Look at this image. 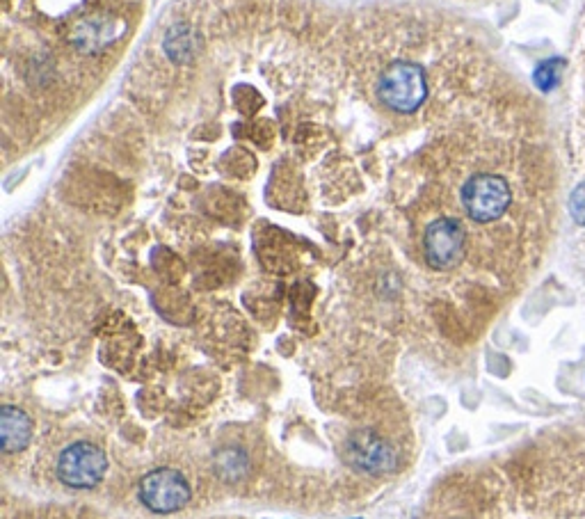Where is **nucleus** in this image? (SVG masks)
Returning <instances> with one entry per match:
<instances>
[{
    "label": "nucleus",
    "mask_w": 585,
    "mask_h": 519,
    "mask_svg": "<svg viewBox=\"0 0 585 519\" xmlns=\"http://www.w3.org/2000/svg\"><path fill=\"white\" fill-rule=\"evenodd\" d=\"M32 437V421L28 414L19 410V407L7 405L0 414V439H3V449L7 453L23 451L30 444Z\"/></svg>",
    "instance_id": "nucleus-7"
},
{
    "label": "nucleus",
    "mask_w": 585,
    "mask_h": 519,
    "mask_svg": "<svg viewBox=\"0 0 585 519\" xmlns=\"http://www.w3.org/2000/svg\"><path fill=\"white\" fill-rule=\"evenodd\" d=\"M348 460L355 469L366 471V474H384L398 462L396 451L382 437L366 433V430H359L348 439Z\"/></svg>",
    "instance_id": "nucleus-6"
},
{
    "label": "nucleus",
    "mask_w": 585,
    "mask_h": 519,
    "mask_svg": "<svg viewBox=\"0 0 585 519\" xmlns=\"http://www.w3.org/2000/svg\"><path fill=\"white\" fill-rule=\"evenodd\" d=\"M563 65H565V62L558 60V58L544 60L542 65L535 69V76H533L535 85H538L542 92L554 90V87L560 83V69H563Z\"/></svg>",
    "instance_id": "nucleus-8"
},
{
    "label": "nucleus",
    "mask_w": 585,
    "mask_h": 519,
    "mask_svg": "<svg viewBox=\"0 0 585 519\" xmlns=\"http://www.w3.org/2000/svg\"><path fill=\"white\" fill-rule=\"evenodd\" d=\"M190 485L181 471L158 467L140 481V499L158 515L176 513L190 501Z\"/></svg>",
    "instance_id": "nucleus-4"
},
{
    "label": "nucleus",
    "mask_w": 585,
    "mask_h": 519,
    "mask_svg": "<svg viewBox=\"0 0 585 519\" xmlns=\"http://www.w3.org/2000/svg\"><path fill=\"white\" fill-rule=\"evenodd\" d=\"M467 236L455 218H439L430 222L423 234V254L432 270H451L464 257Z\"/></svg>",
    "instance_id": "nucleus-5"
},
{
    "label": "nucleus",
    "mask_w": 585,
    "mask_h": 519,
    "mask_svg": "<svg viewBox=\"0 0 585 519\" xmlns=\"http://www.w3.org/2000/svg\"><path fill=\"white\" fill-rule=\"evenodd\" d=\"M55 471L64 485L76 487V490H90L106 476L108 458L96 444L76 442L60 453Z\"/></svg>",
    "instance_id": "nucleus-3"
},
{
    "label": "nucleus",
    "mask_w": 585,
    "mask_h": 519,
    "mask_svg": "<svg viewBox=\"0 0 585 519\" xmlns=\"http://www.w3.org/2000/svg\"><path fill=\"white\" fill-rule=\"evenodd\" d=\"M462 206L467 215L480 225L494 222L503 218V213L510 209L512 202V190L508 181L499 177V174H474L467 183L462 186Z\"/></svg>",
    "instance_id": "nucleus-2"
},
{
    "label": "nucleus",
    "mask_w": 585,
    "mask_h": 519,
    "mask_svg": "<svg viewBox=\"0 0 585 519\" xmlns=\"http://www.w3.org/2000/svg\"><path fill=\"white\" fill-rule=\"evenodd\" d=\"M570 211H572V218L579 222L581 227H585V183H581V186L572 193Z\"/></svg>",
    "instance_id": "nucleus-9"
},
{
    "label": "nucleus",
    "mask_w": 585,
    "mask_h": 519,
    "mask_svg": "<svg viewBox=\"0 0 585 519\" xmlns=\"http://www.w3.org/2000/svg\"><path fill=\"white\" fill-rule=\"evenodd\" d=\"M380 101L394 113L410 115L428 99V78L421 65L410 60H396L382 71L378 81Z\"/></svg>",
    "instance_id": "nucleus-1"
}]
</instances>
